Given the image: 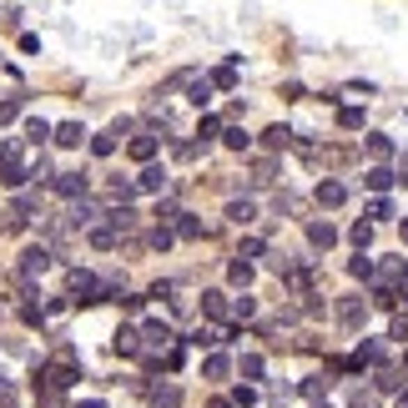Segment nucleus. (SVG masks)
Masks as SVG:
<instances>
[{
    "label": "nucleus",
    "instance_id": "de8ad7c7",
    "mask_svg": "<svg viewBox=\"0 0 408 408\" xmlns=\"http://www.w3.org/2000/svg\"><path fill=\"white\" fill-rule=\"evenodd\" d=\"M252 171H257V182H277V162H272V157H262Z\"/></svg>",
    "mask_w": 408,
    "mask_h": 408
},
{
    "label": "nucleus",
    "instance_id": "20e7f679",
    "mask_svg": "<svg viewBox=\"0 0 408 408\" xmlns=\"http://www.w3.org/2000/svg\"><path fill=\"white\" fill-rule=\"evenodd\" d=\"M313 202L333 212V207H343V202H348V187H343L338 177H323V182H317V191H313Z\"/></svg>",
    "mask_w": 408,
    "mask_h": 408
},
{
    "label": "nucleus",
    "instance_id": "f704fd0d",
    "mask_svg": "<svg viewBox=\"0 0 408 408\" xmlns=\"http://www.w3.org/2000/svg\"><path fill=\"white\" fill-rule=\"evenodd\" d=\"M348 272H353V277H363V283H368V277H373L378 267H373V257H363V252H358L353 262H348Z\"/></svg>",
    "mask_w": 408,
    "mask_h": 408
},
{
    "label": "nucleus",
    "instance_id": "0e129e2a",
    "mask_svg": "<svg viewBox=\"0 0 408 408\" xmlns=\"http://www.w3.org/2000/svg\"><path fill=\"white\" fill-rule=\"evenodd\" d=\"M403 242H408V217H403Z\"/></svg>",
    "mask_w": 408,
    "mask_h": 408
},
{
    "label": "nucleus",
    "instance_id": "aec40b11",
    "mask_svg": "<svg viewBox=\"0 0 408 408\" xmlns=\"http://www.w3.org/2000/svg\"><path fill=\"white\" fill-rule=\"evenodd\" d=\"M202 313H207V317H227V313H232L227 292H217V288H212V292H202Z\"/></svg>",
    "mask_w": 408,
    "mask_h": 408
},
{
    "label": "nucleus",
    "instance_id": "37998d69",
    "mask_svg": "<svg viewBox=\"0 0 408 408\" xmlns=\"http://www.w3.org/2000/svg\"><path fill=\"white\" fill-rule=\"evenodd\" d=\"M368 217H373V222L393 217V202H389V197H373V202H368Z\"/></svg>",
    "mask_w": 408,
    "mask_h": 408
},
{
    "label": "nucleus",
    "instance_id": "412c9836",
    "mask_svg": "<svg viewBox=\"0 0 408 408\" xmlns=\"http://www.w3.org/2000/svg\"><path fill=\"white\" fill-rule=\"evenodd\" d=\"M132 187H136V191H162V187H166V171H162V166H141V177H136Z\"/></svg>",
    "mask_w": 408,
    "mask_h": 408
},
{
    "label": "nucleus",
    "instance_id": "f03ea898",
    "mask_svg": "<svg viewBox=\"0 0 408 408\" xmlns=\"http://www.w3.org/2000/svg\"><path fill=\"white\" fill-rule=\"evenodd\" d=\"M51 262H56L51 242H36V247H26V252H20V277H26V283H31V277H40V272H46Z\"/></svg>",
    "mask_w": 408,
    "mask_h": 408
},
{
    "label": "nucleus",
    "instance_id": "7c9ffc66",
    "mask_svg": "<svg viewBox=\"0 0 408 408\" xmlns=\"http://www.w3.org/2000/svg\"><path fill=\"white\" fill-rule=\"evenodd\" d=\"M227 283L247 292V283H252V262H232V267H227Z\"/></svg>",
    "mask_w": 408,
    "mask_h": 408
},
{
    "label": "nucleus",
    "instance_id": "864d4df0",
    "mask_svg": "<svg viewBox=\"0 0 408 408\" xmlns=\"http://www.w3.org/2000/svg\"><path fill=\"white\" fill-rule=\"evenodd\" d=\"M116 303H121V308H126V313H136V308H141V303H146V297H141V292H121V297H116Z\"/></svg>",
    "mask_w": 408,
    "mask_h": 408
},
{
    "label": "nucleus",
    "instance_id": "f3484780",
    "mask_svg": "<svg viewBox=\"0 0 408 408\" xmlns=\"http://www.w3.org/2000/svg\"><path fill=\"white\" fill-rule=\"evenodd\" d=\"M177 237H182V242H197V237H207V222H197L191 212H182V217H177Z\"/></svg>",
    "mask_w": 408,
    "mask_h": 408
},
{
    "label": "nucleus",
    "instance_id": "c03bdc74",
    "mask_svg": "<svg viewBox=\"0 0 408 408\" xmlns=\"http://www.w3.org/2000/svg\"><path fill=\"white\" fill-rule=\"evenodd\" d=\"M389 338L408 348V317H403V313H393V328H389Z\"/></svg>",
    "mask_w": 408,
    "mask_h": 408
},
{
    "label": "nucleus",
    "instance_id": "6e6552de",
    "mask_svg": "<svg viewBox=\"0 0 408 408\" xmlns=\"http://www.w3.org/2000/svg\"><path fill=\"white\" fill-rule=\"evenodd\" d=\"M106 227H111L116 237H126V232L136 227V212H132V207H121V202H116V207H106Z\"/></svg>",
    "mask_w": 408,
    "mask_h": 408
},
{
    "label": "nucleus",
    "instance_id": "e433bc0d",
    "mask_svg": "<svg viewBox=\"0 0 408 408\" xmlns=\"http://www.w3.org/2000/svg\"><path fill=\"white\" fill-rule=\"evenodd\" d=\"M328 383H333V378H308V383H303V398H313V403H323V393H328Z\"/></svg>",
    "mask_w": 408,
    "mask_h": 408
},
{
    "label": "nucleus",
    "instance_id": "f8f14e48",
    "mask_svg": "<svg viewBox=\"0 0 408 408\" xmlns=\"http://www.w3.org/2000/svg\"><path fill=\"white\" fill-rule=\"evenodd\" d=\"M363 182H368V191H378V197H383V191L398 182V171H389V166H368V171H363Z\"/></svg>",
    "mask_w": 408,
    "mask_h": 408
},
{
    "label": "nucleus",
    "instance_id": "c756f323",
    "mask_svg": "<svg viewBox=\"0 0 408 408\" xmlns=\"http://www.w3.org/2000/svg\"><path fill=\"white\" fill-rule=\"evenodd\" d=\"M91 247H101V252H111V247H121V237L111 227H91Z\"/></svg>",
    "mask_w": 408,
    "mask_h": 408
},
{
    "label": "nucleus",
    "instance_id": "603ef678",
    "mask_svg": "<svg viewBox=\"0 0 408 408\" xmlns=\"http://www.w3.org/2000/svg\"><path fill=\"white\" fill-rule=\"evenodd\" d=\"M242 373H247V378H262V358L247 353V358H242Z\"/></svg>",
    "mask_w": 408,
    "mask_h": 408
},
{
    "label": "nucleus",
    "instance_id": "9b49d317",
    "mask_svg": "<svg viewBox=\"0 0 408 408\" xmlns=\"http://www.w3.org/2000/svg\"><path fill=\"white\" fill-rule=\"evenodd\" d=\"M91 222H96V202L76 197V202H71V212H66V227H91Z\"/></svg>",
    "mask_w": 408,
    "mask_h": 408
},
{
    "label": "nucleus",
    "instance_id": "4c0bfd02",
    "mask_svg": "<svg viewBox=\"0 0 408 408\" xmlns=\"http://www.w3.org/2000/svg\"><path fill=\"white\" fill-rule=\"evenodd\" d=\"M6 166H20V141H0V171Z\"/></svg>",
    "mask_w": 408,
    "mask_h": 408
},
{
    "label": "nucleus",
    "instance_id": "1a4fd4ad",
    "mask_svg": "<svg viewBox=\"0 0 408 408\" xmlns=\"http://www.w3.org/2000/svg\"><path fill=\"white\" fill-rule=\"evenodd\" d=\"M121 132H132V121H116L111 132L91 136V152H96V157H111V152H116V136H121Z\"/></svg>",
    "mask_w": 408,
    "mask_h": 408
},
{
    "label": "nucleus",
    "instance_id": "3c124183",
    "mask_svg": "<svg viewBox=\"0 0 408 408\" xmlns=\"http://www.w3.org/2000/svg\"><path fill=\"white\" fill-rule=\"evenodd\" d=\"M217 132H222V121H217V116H202V126H197V136L207 141V136H217Z\"/></svg>",
    "mask_w": 408,
    "mask_h": 408
},
{
    "label": "nucleus",
    "instance_id": "39448f33",
    "mask_svg": "<svg viewBox=\"0 0 408 408\" xmlns=\"http://www.w3.org/2000/svg\"><path fill=\"white\" fill-rule=\"evenodd\" d=\"M51 187L61 191V197H86V187H91V182H86V171H56V177H51Z\"/></svg>",
    "mask_w": 408,
    "mask_h": 408
},
{
    "label": "nucleus",
    "instance_id": "a211bd4d",
    "mask_svg": "<svg viewBox=\"0 0 408 408\" xmlns=\"http://www.w3.org/2000/svg\"><path fill=\"white\" fill-rule=\"evenodd\" d=\"M227 373H232V358H227V353H212V358L202 363V378H212V383H222Z\"/></svg>",
    "mask_w": 408,
    "mask_h": 408
},
{
    "label": "nucleus",
    "instance_id": "b1692460",
    "mask_svg": "<svg viewBox=\"0 0 408 408\" xmlns=\"http://www.w3.org/2000/svg\"><path fill=\"white\" fill-rule=\"evenodd\" d=\"M368 308H378V313H398V288H373V303Z\"/></svg>",
    "mask_w": 408,
    "mask_h": 408
},
{
    "label": "nucleus",
    "instance_id": "09e8293b",
    "mask_svg": "<svg viewBox=\"0 0 408 408\" xmlns=\"http://www.w3.org/2000/svg\"><path fill=\"white\" fill-rule=\"evenodd\" d=\"M171 242H177V232H171V227H157V232H152V247H157V252H166Z\"/></svg>",
    "mask_w": 408,
    "mask_h": 408
},
{
    "label": "nucleus",
    "instance_id": "bb28decb",
    "mask_svg": "<svg viewBox=\"0 0 408 408\" xmlns=\"http://www.w3.org/2000/svg\"><path fill=\"white\" fill-rule=\"evenodd\" d=\"M338 126H343V132H363V106H343Z\"/></svg>",
    "mask_w": 408,
    "mask_h": 408
},
{
    "label": "nucleus",
    "instance_id": "0eeeda50",
    "mask_svg": "<svg viewBox=\"0 0 408 408\" xmlns=\"http://www.w3.org/2000/svg\"><path fill=\"white\" fill-rule=\"evenodd\" d=\"M308 242H313L317 252H328V247L338 242V227H333L328 217H313V222H308Z\"/></svg>",
    "mask_w": 408,
    "mask_h": 408
},
{
    "label": "nucleus",
    "instance_id": "6e6d98bb",
    "mask_svg": "<svg viewBox=\"0 0 408 408\" xmlns=\"http://www.w3.org/2000/svg\"><path fill=\"white\" fill-rule=\"evenodd\" d=\"M182 363H187V348H171V353H166V368H171V373H177Z\"/></svg>",
    "mask_w": 408,
    "mask_h": 408
},
{
    "label": "nucleus",
    "instance_id": "a878e982",
    "mask_svg": "<svg viewBox=\"0 0 408 408\" xmlns=\"http://www.w3.org/2000/svg\"><path fill=\"white\" fill-rule=\"evenodd\" d=\"M252 257H267V242H262V237H242V247H237V262H252Z\"/></svg>",
    "mask_w": 408,
    "mask_h": 408
},
{
    "label": "nucleus",
    "instance_id": "4468645a",
    "mask_svg": "<svg viewBox=\"0 0 408 408\" xmlns=\"http://www.w3.org/2000/svg\"><path fill=\"white\" fill-rule=\"evenodd\" d=\"M262 146H267V152H283V146H292V126H283V121L267 126V132H262Z\"/></svg>",
    "mask_w": 408,
    "mask_h": 408
},
{
    "label": "nucleus",
    "instance_id": "2eb2a0df",
    "mask_svg": "<svg viewBox=\"0 0 408 408\" xmlns=\"http://www.w3.org/2000/svg\"><path fill=\"white\" fill-rule=\"evenodd\" d=\"M132 162H141V166H152V157H157V136H132Z\"/></svg>",
    "mask_w": 408,
    "mask_h": 408
},
{
    "label": "nucleus",
    "instance_id": "72a5a7b5",
    "mask_svg": "<svg viewBox=\"0 0 408 408\" xmlns=\"http://www.w3.org/2000/svg\"><path fill=\"white\" fill-rule=\"evenodd\" d=\"M177 217H182V207L171 202V197H166V202H157V227H171Z\"/></svg>",
    "mask_w": 408,
    "mask_h": 408
},
{
    "label": "nucleus",
    "instance_id": "393cba45",
    "mask_svg": "<svg viewBox=\"0 0 408 408\" xmlns=\"http://www.w3.org/2000/svg\"><path fill=\"white\" fill-rule=\"evenodd\" d=\"M207 86H217V91H232V86H237V71H232V61L212 71V76H207Z\"/></svg>",
    "mask_w": 408,
    "mask_h": 408
},
{
    "label": "nucleus",
    "instance_id": "79ce46f5",
    "mask_svg": "<svg viewBox=\"0 0 408 408\" xmlns=\"http://www.w3.org/2000/svg\"><path fill=\"white\" fill-rule=\"evenodd\" d=\"M177 403H182L177 389H157V393H152V408H177Z\"/></svg>",
    "mask_w": 408,
    "mask_h": 408
},
{
    "label": "nucleus",
    "instance_id": "7ed1b4c3",
    "mask_svg": "<svg viewBox=\"0 0 408 408\" xmlns=\"http://www.w3.org/2000/svg\"><path fill=\"white\" fill-rule=\"evenodd\" d=\"M71 292H76V303L81 308H91V303H101V297H106V288H101V277L96 272H71Z\"/></svg>",
    "mask_w": 408,
    "mask_h": 408
},
{
    "label": "nucleus",
    "instance_id": "5701e85b",
    "mask_svg": "<svg viewBox=\"0 0 408 408\" xmlns=\"http://www.w3.org/2000/svg\"><path fill=\"white\" fill-rule=\"evenodd\" d=\"M51 136H56L61 146H81V141H86V132H81V121H61V126H56Z\"/></svg>",
    "mask_w": 408,
    "mask_h": 408
},
{
    "label": "nucleus",
    "instance_id": "ddd939ff",
    "mask_svg": "<svg viewBox=\"0 0 408 408\" xmlns=\"http://www.w3.org/2000/svg\"><path fill=\"white\" fill-rule=\"evenodd\" d=\"M353 363H358V373L368 368V363H383V343H378V338H363L358 353H353Z\"/></svg>",
    "mask_w": 408,
    "mask_h": 408
},
{
    "label": "nucleus",
    "instance_id": "58836bf2",
    "mask_svg": "<svg viewBox=\"0 0 408 408\" xmlns=\"http://www.w3.org/2000/svg\"><path fill=\"white\" fill-rule=\"evenodd\" d=\"M368 152H373V157L383 162V157H393V141L383 136V132H373V136H368Z\"/></svg>",
    "mask_w": 408,
    "mask_h": 408
},
{
    "label": "nucleus",
    "instance_id": "c85d7f7f",
    "mask_svg": "<svg viewBox=\"0 0 408 408\" xmlns=\"http://www.w3.org/2000/svg\"><path fill=\"white\" fill-rule=\"evenodd\" d=\"M283 283H288L292 292H313V272H308V267H292V272L283 277Z\"/></svg>",
    "mask_w": 408,
    "mask_h": 408
},
{
    "label": "nucleus",
    "instance_id": "ea45409f",
    "mask_svg": "<svg viewBox=\"0 0 408 408\" xmlns=\"http://www.w3.org/2000/svg\"><path fill=\"white\" fill-rule=\"evenodd\" d=\"M232 317H242V323H252V317H257V303H252L247 292L237 297V303H232Z\"/></svg>",
    "mask_w": 408,
    "mask_h": 408
},
{
    "label": "nucleus",
    "instance_id": "49530a36",
    "mask_svg": "<svg viewBox=\"0 0 408 408\" xmlns=\"http://www.w3.org/2000/svg\"><path fill=\"white\" fill-rule=\"evenodd\" d=\"M26 136H31V141H46V136H51V126L40 121V116H31V121H26Z\"/></svg>",
    "mask_w": 408,
    "mask_h": 408
},
{
    "label": "nucleus",
    "instance_id": "f257e3e1",
    "mask_svg": "<svg viewBox=\"0 0 408 408\" xmlns=\"http://www.w3.org/2000/svg\"><path fill=\"white\" fill-rule=\"evenodd\" d=\"M333 317L348 333H358L363 323H368V303H363V292H348V297H338V308H333Z\"/></svg>",
    "mask_w": 408,
    "mask_h": 408
},
{
    "label": "nucleus",
    "instance_id": "dca6fc26",
    "mask_svg": "<svg viewBox=\"0 0 408 408\" xmlns=\"http://www.w3.org/2000/svg\"><path fill=\"white\" fill-rule=\"evenodd\" d=\"M187 101L197 106V111H207V101H212V86H207V76H191V81H187Z\"/></svg>",
    "mask_w": 408,
    "mask_h": 408
},
{
    "label": "nucleus",
    "instance_id": "052dcab7",
    "mask_svg": "<svg viewBox=\"0 0 408 408\" xmlns=\"http://www.w3.org/2000/svg\"><path fill=\"white\" fill-rule=\"evenodd\" d=\"M207 408H232V403H227V398H212V403H207Z\"/></svg>",
    "mask_w": 408,
    "mask_h": 408
},
{
    "label": "nucleus",
    "instance_id": "680f3d73",
    "mask_svg": "<svg viewBox=\"0 0 408 408\" xmlns=\"http://www.w3.org/2000/svg\"><path fill=\"white\" fill-rule=\"evenodd\" d=\"M398 297H403V317H408V288H403V292H398Z\"/></svg>",
    "mask_w": 408,
    "mask_h": 408
},
{
    "label": "nucleus",
    "instance_id": "69168bd1",
    "mask_svg": "<svg viewBox=\"0 0 408 408\" xmlns=\"http://www.w3.org/2000/svg\"><path fill=\"white\" fill-rule=\"evenodd\" d=\"M403 373H408V348H403Z\"/></svg>",
    "mask_w": 408,
    "mask_h": 408
},
{
    "label": "nucleus",
    "instance_id": "8fccbe9b",
    "mask_svg": "<svg viewBox=\"0 0 408 408\" xmlns=\"http://www.w3.org/2000/svg\"><path fill=\"white\" fill-rule=\"evenodd\" d=\"M348 408H378V393H363V389H358V393L348 398Z\"/></svg>",
    "mask_w": 408,
    "mask_h": 408
},
{
    "label": "nucleus",
    "instance_id": "2f4dec72",
    "mask_svg": "<svg viewBox=\"0 0 408 408\" xmlns=\"http://www.w3.org/2000/svg\"><path fill=\"white\" fill-rule=\"evenodd\" d=\"M222 141L232 146V152H247V146H252V136L242 132V126H227V132H222Z\"/></svg>",
    "mask_w": 408,
    "mask_h": 408
},
{
    "label": "nucleus",
    "instance_id": "9d476101",
    "mask_svg": "<svg viewBox=\"0 0 408 408\" xmlns=\"http://www.w3.org/2000/svg\"><path fill=\"white\" fill-rule=\"evenodd\" d=\"M111 348L121 353V358H136L141 353V328H116V343Z\"/></svg>",
    "mask_w": 408,
    "mask_h": 408
},
{
    "label": "nucleus",
    "instance_id": "cd10ccee",
    "mask_svg": "<svg viewBox=\"0 0 408 408\" xmlns=\"http://www.w3.org/2000/svg\"><path fill=\"white\" fill-rule=\"evenodd\" d=\"M348 237H353V247H358V252H368V242H373V222H363V217H358Z\"/></svg>",
    "mask_w": 408,
    "mask_h": 408
},
{
    "label": "nucleus",
    "instance_id": "423d86ee",
    "mask_svg": "<svg viewBox=\"0 0 408 408\" xmlns=\"http://www.w3.org/2000/svg\"><path fill=\"white\" fill-rule=\"evenodd\" d=\"M403 368H393V363H378V373H373V393H403Z\"/></svg>",
    "mask_w": 408,
    "mask_h": 408
},
{
    "label": "nucleus",
    "instance_id": "a19ab883",
    "mask_svg": "<svg viewBox=\"0 0 408 408\" xmlns=\"http://www.w3.org/2000/svg\"><path fill=\"white\" fill-rule=\"evenodd\" d=\"M227 403L247 408V403H257V389H252V383H237V389H232V398H227Z\"/></svg>",
    "mask_w": 408,
    "mask_h": 408
},
{
    "label": "nucleus",
    "instance_id": "4d7b16f0",
    "mask_svg": "<svg viewBox=\"0 0 408 408\" xmlns=\"http://www.w3.org/2000/svg\"><path fill=\"white\" fill-rule=\"evenodd\" d=\"M303 96H308V91H303L297 81H288V86H283V101H303Z\"/></svg>",
    "mask_w": 408,
    "mask_h": 408
},
{
    "label": "nucleus",
    "instance_id": "bf43d9fd",
    "mask_svg": "<svg viewBox=\"0 0 408 408\" xmlns=\"http://www.w3.org/2000/svg\"><path fill=\"white\" fill-rule=\"evenodd\" d=\"M81 408H106V403H101V398H86V403H81Z\"/></svg>",
    "mask_w": 408,
    "mask_h": 408
},
{
    "label": "nucleus",
    "instance_id": "338daca9",
    "mask_svg": "<svg viewBox=\"0 0 408 408\" xmlns=\"http://www.w3.org/2000/svg\"><path fill=\"white\" fill-rule=\"evenodd\" d=\"M313 408H328V403H313Z\"/></svg>",
    "mask_w": 408,
    "mask_h": 408
},
{
    "label": "nucleus",
    "instance_id": "13d9d810",
    "mask_svg": "<svg viewBox=\"0 0 408 408\" xmlns=\"http://www.w3.org/2000/svg\"><path fill=\"white\" fill-rule=\"evenodd\" d=\"M10 403H15V389H10L6 378H0V408H10Z\"/></svg>",
    "mask_w": 408,
    "mask_h": 408
},
{
    "label": "nucleus",
    "instance_id": "e2e57ef3",
    "mask_svg": "<svg viewBox=\"0 0 408 408\" xmlns=\"http://www.w3.org/2000/svg\"><path fill=\"white\" fill-rule=\"evenodd\" d=\"M398 408H408V389H403V393H398Z\"/></svg>",
    "mask_w": 408,
    "mask_h": 408
},
{
    "label": "nucleus",
    "instance_id": "473e14b6",
    "mask_svg": "<svg viewBox=\"0 0 408 408\" xmlns=\"http://www.w3.org/2000/svg\"><path fill=\"white\" fill-rule=\"evenodd\" d=\"M292 267H297V262H292L288 252H267V272H277V277H288Z\"/></svg>",
    "mask_w": 408,
    "mask_h": 408
},
{
    "label": "nucleus",
    "instance_id": "6ab92c4d",
    "mask_svg": "<svg viewBox=\"0 0 408 408\" xmlns=\"http://www.w3.org/2000/svg\"><path fill=\"white\" fill-rule=\"evenodd\" d=\"M227 217L237 222V227H247V222L257 217V207H252V197H232V202H227Z\"/></svg>",
    "mask_w": 408,
    "mask_h": 408
},
{
    "label": "nucleus",
    "instance_id": "4be33fe9",
    "mask_svg": "<svg viewBox=\"0 0 408 408\" xmlns=\"http://www.w3.org/2000/svg\"><path fill=\"white\" fill-rule=\"evenodd\" d=\"M378 272H383V288H393V283H403V277H408V257H389V262H383Z\"/></svg>",
    "mask_w": 408,
    "mask_h": 408
},
{
    "label": "nucleus",
    "instance_id": "c9c22d12",
    "mask_svg": "<svg viewBox=\"0 0 408 408\" xmlns=\"http://www.w3.org/2000/svg\"><path fill=\"white\" fill-rule=\"evenodd\" d=\"M187 343H191V348H212V343H222V333H217V328H197Z\"/></svg>",
    "mask_w": 408,
    "mask_h": 408
},
{
    "label": "nucleus",
    "instance_id": "a18cd8bd",
    "mask_svg": "<svg viewBox=\"0 0 408 408\" xmlns=\"http://www.w3.org/2000/svg\"><path fill=\"white\" fill-rule=\"evenodd\" d=\"M20 106H26V101H20V96H10V101H0V126H6V121H15V116H20Z\"/></svg>",
    "mask_w": 408,
    "mask_h": 408
},
{
    "label": "nucleus",
    "instance_id": "5fc2aeb1",
    "mask_svg": "<svg viewBox=\"0 0 408 408\" xmlns=\"http://www.w3.org/2000/svg\"><path fill=\"white\" fill-rule=\"evenodd\" d=\"M297 207H303V202H297L292 191H277V212H297Z\"/></svg>",
    "mask_w": 408,
    "mask_h": 408
}]
</instances>
